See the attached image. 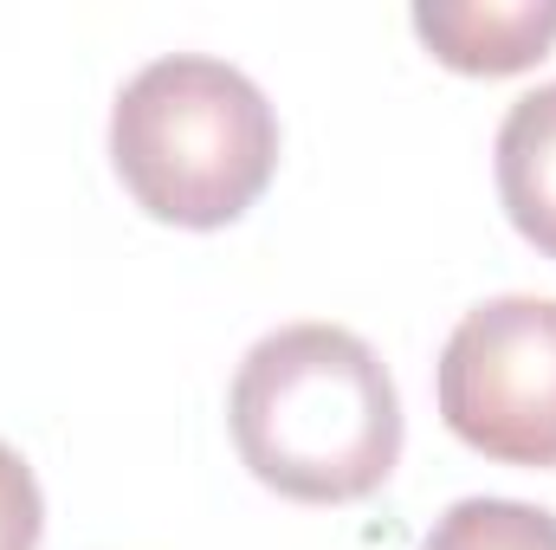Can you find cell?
Returning a JSON list of instances; mask_svg holds the SVG:
<instances>
[{"instance_id": "1", "label": "cell", "mask_w": 556, "mask_h": 550, "mask_svg": "<svg viewBox=\"0 0 556 550\" xmlns=\"http://www.w3.org/2000/svg\"><path fill=\"white\" fill-rule=\"evenodd\" d=\"M233 447L260 486L298 505H356L402 460V396L343 324H285L233 376Z\"/></svg>"}, {"instance_id": "2", "label": "cell", "mask_w": 556, "mask_h": 550, "mask_svg": "<svg viewBox=\"0 0 556 550\" xmlns=\"http://www.w3.org/2000/svg\"><path fill=\"white\" fill-rule=\"evenodd\" d=\"M111 162L149 221L207 234L266 195L278 168V117L240 65L168 52L117 91Z\"/></svg>"}, {"instance_id": "3", "label": "cell", "mask_w": 556, "mask_h": 550, "mask_svg": "<svg viewBox=\"0 0 556 550\" xmlns=\"http://www.w3.org/2000/svg\"><path fill=\"white\" fill-rule=\"evenodd\" d=\"M446 427L498 466H556V298H485L440 350Z\"/></svg>"}, {"instance_id": "4", "label": "cell", "mask_w": 556, "mask_h": 550, "mask_svg": "<svg viewBox=\"0 0 556 550\" xmlns=\"http://www.w3.org/2000/svg\"><path fill=\"white\" fill-rule=\"evenodd\" d=\"M415 33L433 46L440 65L472 72V78H505L525 72L551 52L556 39V0H420L415 7Z\"/></svg>"}, {"instance_id": "5", "label": "cell", "mask_w": 556, "mask_h": 550, "mask_svg": "<svg viewBox=\"0 0 556 550\" xmlns=\"http://www.w3.org/2000/svg\"><path fill=\"white\" fill-rule=\"evenodd\" d=\"M498 201L511 227L556 260V85L525 91L498 124Z\"/></svg>"}, {"instance_id": "6", "label": "cell", "mask_w": 556, "mask_h": 550, "mask_svg": "<svg viewBox=\"0 0 556 550\" xmlns=\"http://www.w3.org/2000/svg\"><path fill=\"white\" fill-rule=\"evenodd\" d=\"M420 550H556V512L518 499H459Z\"/></svg>"}, {"instance_id": "7", "label": "cell", "mask_w": 556, "mask_h": 550, "mask_svg": "<svg viewBox=\"0 0 556 550\" xmlns=\"http://www.w3.org/2000/svg\"><path fill=\"white\" fill-rule=\"evenodd\" d=\"M39 532H46L39 479H33V466L0 440V550H39Z\"/></svg>"}]
</instances>
